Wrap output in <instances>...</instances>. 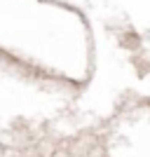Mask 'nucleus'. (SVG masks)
<instances>
[]
</instances>
